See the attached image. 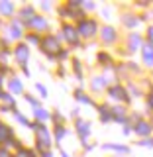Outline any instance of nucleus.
I'll return each mask as SVG.
<instances>
[{
  "instance_id": "obj_11",
  "label": "nucleus",
  "mask_w": 153,
  "mask_h": 157,
  "mask_svg": "<svg viewBox=\"0 0 153 157\" xmlns=\"http://www.w3.org/2000/svg\"><path fill=\"white\" fill-rule=\"evenodd\" d=\"M149 104H151V106H153V94H151V96H149Z\"/></svg>"
},
{
  "instance_id": "obj_8",
  "label": "nucleus",
  "mask_w": 153,
  "mask_h": 157,
  "mask_svg": "<svg viewBox=\"0 0 153 157\" xmlns=\"http://www.w3.org/2000/svg\"><path fill=\"white\" fill-rule=\"evenodd\" d=\"M65 32H67V33H65V36H67L69 39H71V41H75V39H77V36H75V29H71V28H67V29H65Z\"/></svg>"
},
{
  "instance_id": "obj_7",
  "label": "nucleus",
  "mask_w": 153,
  "mask_h": 157,
  "mask_svg": "<svg viewBox=\"0 0 153 157\" xmlns=\"http://www.w3.org/2000/svg\"><path fill=\"white\" fill-rule=\"evenodd\" d=\"M112 96H116V98H126V94H124V90H122V88H112Z\"/></svg>"
},
{
  "instance_id": "obj_6",
  "label": "nucleus",
  "mask_w": 153,
  "mask_h": 157,
  "mask_svg": "<svg viewBox=\"0 0 153 157\" xmlns=\"http://www.w3.org/2000/svg\"><path fill=\"white\" fill-rule=\"evenodd\" d=\"M78 132H81V136H86L88 134V124H85V122H78Z\"/></svg>"
},
{
  "instance_id": "obj_9",
  "label": "nucleus",
  "mask_w": 153,
  "mask_h": 157,
  "mask_svg": "<svg viewBox=\"0 0 153 157\" xmlns=\"http://www.w3.org/2000/svg\"><path fill=\"white\" fill-rule=\"evenodd\" d=\"M36 114H37V118H45V112H41V108H39Z\"/></svg>"
},
{
  "instance_id": "obj_5",
  "label": "nucleus",
  "mask_w": 153,
  "mask_h": 157,
  "mask_svg": "<svg viewBox=\"0 0 153 157\" xmlns=\"http://www.w3.org/2000/svg\"><path fill=\"white\" fill-rule=\"evenodd\" d=\"M18 57L22 59V61H26V57H28V49L24 47V45H20V49H18Z\"/></svg>"
},
{
  "instance_id": "obj_1",
  "label": "nucleus",
  "mask_w": 153,
  "mask_h": 157,
  "mask_svg": "<svg viewBox=\"0 0 153 157\" xmlns=\"http://www.w3.org/2000/svg\"><path fill=\"white\" fill-rule=\"evenodd\" d=\"M92 29H94V24L92 22H82L81 24V33L82 36H92Z\"/></svg>"
},
{
  "instance_id": "obj_3",
  "label": "nucleus",
  "mask_w": 153,
  "mask_h": 157,
  "mask_svg": "<svg viewBox=\"0 0 153 157\" xmlns=\"http://www.w3.org/2000/svg\"><path fill=\"white\" fill-rule=\"evenodd\" d=\"M136 132H137V134H149V126H147V124H137Z\"/></svg>"
},
{
  "instance_id": "obj_10",
  "label": "nucleus",
  "mask_w": 153,
  "mask_h": 157,
  "mask_svg": "<svg viewBox=\"0 0 153 157\" xmlns=\"http://www.w3.org/2000/svg\"><path fill=\"white\" fill-rule=\"evenodd\" d=\"M149 37H151V41H153V28L149 29Z\"/></svg>"
},
{
  "instance_id": "obj_4",
  "label": "nucleus",
  "mask_w": 153,
  "mask_h": 157,
  "mask_svg": "<svg viewBox=\"0 0 153 157\" xmlns=\"http://www.w3.org/2000/svg\"><path fill=\"white\" fill-rule=\"evenodd\" d=\"M102 32H104V39H106V41L114 39V29H112V28H106V29H102Z\"/></svg>"
},
{
  "instance_id": "obj_2",
  "label": "nucleus",
  "mask_w": 153,
  "mask_h": 157,
  "mask_svg": "<svg viewBox=\"0 0 153 157\" xmlns=\"http://www.w3.org/2000/svg\"><path fill=\"white\" fill-rule=\"evenodd\" d=\"M143 57H145V61L149 63V65H153V47H145L143 49Z\"/></svg>"
}]
</instances>
